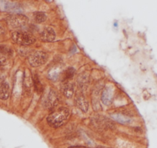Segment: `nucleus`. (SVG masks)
Returning <instances> with one entry per match:
<instances>
[{
    "mask_svg": "<svg viewBox=\"0 0 157 148\" xmlns=\"http://www.w3.org/2000/svg\"><path fill=\"white\" fill-rule=\"evenodd\" d=\"M69 116V110L66 107H61L55 112L52 113L47 117V123L52 127H59L63 126Z\"/></svg>",
    "mask_w": 157,
    "mask_h": 148,
    "instance_id": "nucleus-1",
    "label": "nucleus"
},
{
    "mask_svg": "<svg viewBox=\"0 0 157 148\" xmlns=\"http://www.w3.org/2000/svg\"><path fill=\"white\" fill-rule=\"evenodd\" d=\"M11 36L14 42L23 46H28L36 42L34 36L25 31H15L12 33Z\"/></svg>",
    "mask_w": 157,
    "mask_h": 148,
    "instance_id": "nucleus-2",
    "label": "nucleus"
},
{
    "mask_svg": "<svg viewBox=\"0 0 157 148\" xmlns=\"http://www.w3.org/2000/svg\"><path fill=\"white\" fill-rule=\"evenodd\" d=\"M6 22L12 28H21L27 24L28 18L22 14H12L6 18Z\"/></svg>",
    "mask_w": 157,
    "mask_h": 148,
    "instance_id": "nucleus-3",
    "label": "nucleus"
},
{
    "mask_svg": "<svg viewBox=\"0 0 157 148\" xmlns=\"http://www.w3.org/2000/svg\"><path fill=\"white\" fill-rule=\"evenodd\" d=\"M48 54L45 52L37 51L32 53L28 57V62L31 66L36 67L43 65L47 61Z\"/></svg>",
    "mask_w": 157,
    "mask_h": 148,
    "instance_id": "nucleus-4",
    "label": "nucleus"
},
{
    "mask_svg": "<svg viewBox=\"0 0 157 148\" xmlns=\"http://www.w3.org/2000/svg\"><path fill=\"white\" fill-rule=\"evenodd\" d=\"M59 103V97L54 90H51L49 93L45 103V107L49 110H53Z\"/></svg>",
    "mask_w": 157,
    "mask_h": 148,
    "instance_id": "nucleus-5",
    "label": "nucleus"
},
{
    "mask_svg": "<svg viewBox=\"0 0 157 148\" xmlns=\"http://www.w3.org/2000/svg\"><path fill=\"white\" fill-rule=\"evenodd\" d=\"M40 38L41 40L45 41V42H52L55 39V32L54 29L50 27L45 28L42 33L40 34Z\"/></svg>",
    "mask_w": 157,
    "mask_h": 148,
    "instance_id": "nucleus-6",
    "label": "nucleus"
},
{
    "mask_svg": "<svg viewBox=\"0 0 157 148\" xmlns=\"http://www.w3.org/2000/svg\"><path fill=\"white\" fill-rule=\"evenodd\" d=\"M75 103L78 108H80L82 111L83 112H86L89 107V103H88L87 100H85V97L83 95H77L75 100Z\"/></svg>",
    "mask_w": 157,
    "mask_h": 148,
    "instance_id": "nucleus-7",
    "label": "nucleus"
},
{
    "mask_svg": "<svg viewBox=\"0 0 157 148\" xmlns=\"http://www.w3.org/2000/svg\"><path fill=\"white\" fill-rule=\"evenodd\" d=\"M9 97V85L7 82H2L0 84V99L6 100Z\"/></svg>",
    "mask_w": 157,
    "mask_h": 148,
    "instance_id": "nucleus-8",
    "label": "nucleus"
},
{
    "mask_svg": "<svg viewBox=\"0 0 157 148\" xmlns=\"http://www.w3.org/2000/svg\"><path fill=\"white\" fill-rule=\"evenodd\" d=\"M32 82H33V86H34L35 90L39 95L42 93V92L43 91V86H42V84L40 81L39 76L36 73L33 74V76H32Z\"/></svg>",
    "mask_w": 157,
    "mask_h": 148,
    "instance_id": "nucleus-9",
    "label": "nucleus"
},
{
    "mask_svg": "<svg viewBox=\"0 0 157 148\" xmlns=\"http://www.w3.org/2000/svg\"><path fill=\"white\" fill-rule=\"evenodd\" d=\"M62 92L65 97L67 98H71L74 93L73 86L69 83H66L62 87Z\"/></svg>",
    "mask_w": 157,
    "mask_h": 148,
    "instance_id": "nucleus-10",
    "label": "nucleus"
},
{
    "mask_svg": "<svg viewBox=\"0 0 157 148\" xmlns=\"http://www.w3.org/2000/svg\"><path fill=\"white\" fill-rule=\"evenodd\" d=\"M76 71L72 67H69L65 71V73H63V80L66 83H68V81H69L70 80H72L74 76V74H75Z\"/></svg>",
    "mask_w": 157,
    "mask_h": 148,
    "instance_id": "nucleus-11",
    "label": "nucleus"
},
{
    "mask_svg": "<svg viewBox=\"0 0 157 148\" xmlns=\"http://www.w3.org/2000/svg\"><path fill=\"white\" fill-rule=\"evenodd\" d=\"M102 100L106 105H110L112 101V93H110L108 89H106L102 92Z\"/></svg>",
    "mask_w": 157,
    "mask_h": 148,
    "instance_id": "nucleus-12",
    "label": "nucleus"
},
{
    "mask_svg": "<svg viewBox=\"0 0 157 148\" xmlns=\"http://www.w3.org/2000/svg\"><path fill=\"white\" fill-rule=\"evenodd\" d=\"M33 18H34V20L38 23H43L46 20V15H45L44 12H34L33 14Z\"/></svg>",
    "mask_w": 157,
    "mask_h": 148,
    "instance_id": "nucleus-13",
    "label": "nucleus"
},
{
    "mask_svg": "<svg viewBox=\"0 0 157 148\" xmlns=\"http://www.w3.org/2000/svg\"><path fill=\"white\" fill-rule=\"evenodd\" d=\"M12 54V50L6 46L0 45V55L2 56H9Z\"/></svg>",
    "mask_w": 157,
    "mask_h": 148,
    "instance_id": "nucleus-14",
    "label": "nucleus"
},
{
    "mask_svg": "<svg viewBox=\"0 0 157 148\" xmlns=\"http://www.w3.org/2000/svg\"><path fill=\"white\" fill-rule=\"evenodd\" d=\"M7 63V60H6V58L4 56L0 55V67H4L5 65Z\"/></svg>",
    "mask_w": 157,
    "mask_h": 148,
    "instance_id": "nucleus-15",
    "label": "nucleus"
},
{
    "mask_svg": "<svg viewBox=\"0 0 157 148\" xmlns=\"http://www.w3.org/2000/svg\"><path fill=\"white\" fill-rule=\"evenodd\" d=\"M4 32H5V29H4V27L2 26V25L0 24V35L3 34Z\"/></svg>",
    "mask_w": 157,
    "mask_h": 148,
    "instance_id": "nucleus-16",
    "label": "nucleus"
},
{
    "mask_svg": "<svg viewBox=\"0 0 157 148\" xmlns=\"http://www.w3.org/2000/svg\"><path fill=\"white\" fill-rule=\"evenodd\" d=\"M69 148H88V147L83 146H73V147H70Z\"/></svg>",
    "mask_w": 157,
    "mask_h": 148,
    "instance_id": "nucleus-17",
    "label": "nucleus"
},
{
    "mask_svg": "<svg viewBox=\"0 0 157 148\" xmlns=\"http://www.w3.org/2000/svg\"><path fill=\"white\" fill-rule=\"evenodd\" d=\"M100 148H102V147H100Z\"/></svg>",
    "mask_w": 157,
    "mask_h": 148,
    "instance_id": "nucleus-18",
    "label": "nucleus"
}]
</instances>
